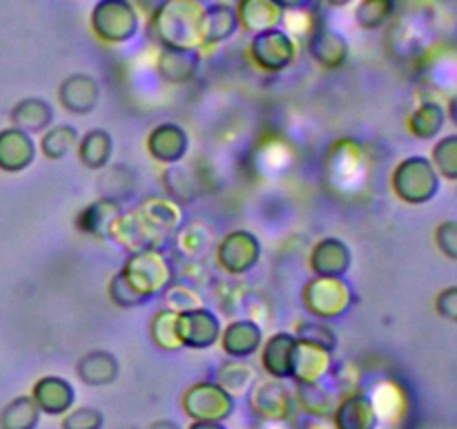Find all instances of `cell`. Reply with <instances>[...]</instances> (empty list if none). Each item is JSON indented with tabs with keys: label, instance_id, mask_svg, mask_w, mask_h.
<instances>
[{
	"label": "cell",
	"instance_id": "cell-1",
	"mask_svg": "<svg viewBox=\"0 0 457 429\" xmlns=\"http://www.w3.org/2000/svg\"><path fill=\"white\" fill-rule=\"evenodd\" d=\"M205 0H161L152 12V36L161 47L204 49Z\"/></svg>",
	"mask_w": 457,
	"mask_h": 429
},
{
	"label": "cell",
	"instance_id": "cell-2",
	"mask_svg": "<svg viewBox=\"0 0 457 429\" xmlns=\"http://www.w3.org/2000/svg\"><path fill=\"white\" fill-rule=\"evenodd\" d=\"M119 275L143 302L150 304L174 282V262L163 248L137 250L128 255Z\"/></svg>",
	"mask_w": 457,
	"mask_h": 429
},
{
	"label": "cell",
	"instance_id": "cell-3",
	"mask_svg": "<svg viewBox=\"0 0 457 429\" xmlns=\"http://www.w3.org/2000/svg\"><path fill=\"white\" fill-rule=\"evenodd\" d=\"M442 179L436 165L424 155H411L397 161L391 172V190L400 201L409 206H424L440 192Z\"/></svg>",
	"mask_w": 457,
	"mask_h": 429
},
{
	"label": "cell",
	"instance_id": "cell-4",
	"mask_svg": "<svg viewBox=\"0 0 457 429\" xmlns=\"http://www.w3.org/2000/svg\"><path fill=\"white\" fill-rule=\"evenodd\" d=\"M355 295L346 277L312 275L302 289V304L308 315L324 322H335L353 308Z\"/></svg>",
	"mask_w": 457,
	"mask_h": 429
},
{
	"label": "cell",
	"instance_id": "cell-5",
	"mask_svg": "<svg viewBox=\"0 0 457 429\" xmlns=\"http://www.w3.org/2000/svg\"><path fill=\"white\" fill-rule=\"evenodd\" d=\"M89 29L101 43L125 45L137 38L141 16L132 0H96L89 12Z\"/></svg>",
	"mask_w": 457,
	"mask_h": 429
},
{
	"label": "cell",
	"instance_id": "cell-6",
	"mask_svg": "<svg viewBox=\"0 0 457 429\" xmlns=\"http://www.w3.org/2000/svg\"><path fill=\"white\" fill-rule=\"evenodd\" d=\"M181 409L190 420L226 423L235 414L237 398H232L217 380H199L183 391Z\"/></svg>",
	"mask_w": 457,
	"mask_h": 429
},
{
	"label": "cell",
	"instance_id": "cell-7",
	"mask_svg": "<svg viewBox=\"0 0 457 429\" xmlns=\"http://www.w3.org/2000/svg\"><path fill=\"white\" fill-rule=\"evenodd\" d=\"M248 56L253 65L263 74H281L297 58V43L284 27H272V29L253 34Z\"/></svg>",
	"mask_w": 457,
	"mask_h": 429
},
{
	"label": "cell",
	"instance_id": "cell-8",
	"mask_svg": "<svg viewBox=\"0 0 457 429\" xmlns=\"http://www.w3.org/2000/svg\"><path fill=\"white\" fill-rule=\"evenodd\" d=\"M214 257L221 271L241 277L253 271L262 259V241L248 228H235L221 237L214 248Z\"/></svg>",
	"mask_w": 457,
	"mask_h": 429
},
{
	"label": "cell",
	"instance_id": "cell-9",
	"mask_svg": "<svg viewBox=\"0 0 457 429\" xmlns=\"http://www.w3.org/2000/svg\"><path fill=\"white\" fill-rule=\"evenodd\" d=\"M248 402L262 423H288L295 414V393L286 380H257L250 389Z\"/></svg>",
	"mask_w": 457,
	"mask_h": 429
},
{
	"label": "cell",
	"instance_id": "cell-10",
	"mask_svg": "<svg viewBox=\"0 0 457 429\" xmlns=\"http://www.w3.org/2000/svg\"><path fill=\"white\" fill-rule=\"evenodd\" d=\"M179 340L183 349L192 351H204L219 344L221 338V317L208 307H196L190 311H181L177 317Z\"/></svg>",
	"mask_w": 457,
	"mask_h": 429
},
{
	"label": "cell",
	"instance_id": "cell-11",
	"mask_svg": "<svg viewBox=\"0 0 457 429\" xmlns=\"http://www.w3.org/2000/svg\"><path fill=\"white\" fill-rule=\"evenodd\" d=\"M112 241H114L119 248L128 250L129 253H137V250L145 248H163L168 237L163 232L156 231L141 213L138 208H132L119 217V222L114 223V231H112Z\"/></svg>",
	"mask_w": 457,
	"mask_h": 429
},
{
	"label": "cell",
	"instance_id": "cell-12",
	"mask_svg": "<svg viewBox=\"0 0 457 429\" xmlns=\"http://www.w3.org/2000/svg\"><path fill=\"white\" fill-rule=\"evenodd\" d=\"M306 49L312 61L326 72H335L346 65L348 54H351V45H348L346 36L321 21L308 34Z\"/></svg>",
	"mask_w": 457,
	"mask_h": 429
},
{
	"label": "cell",
	"instance_id": "cell-13",
	"mask_svg": "<svg viewBox=\"0 0 457 429\" xmlns=\"http://www.w3.org/2000/svg\"><path fill=\"white\" fill-rule=\"evenodd\" d=\"M147 155L161 165H174L181 164L186 159L187 150H190V134L186 128L174 121H165L159 123L156 128L150 130L145 139Z\"/></svg>",
	"mask_w": 457,
	"mask_h": 429
},
{
	"label": "cell",
	"instance_id": "cell-14",
	"mask_svg": "<svg viewBox=\"0 0 457 429\" xmlns=\"http://www.w3.org/2000/svg\"><path fill=\"white\" fill-rule=\"evenodd\" d=\"M101 101V85L92 74L74 72L58 85V103L65 112L76 116L92 114Z\"/></svg>",
	"mask_w": 457,
	"mask_h": 429
},
{
	"label": "cell",
	"instance_id": "cell-15",
	"mask_svg": "<svg viewBox=\"0 0 457 429\" xmlns=\"http://www.w3.org/2000/svg\"><path fill=\"white\" fill-rule=\"evenodd\" d=\"M120 214H123L120 201L112 197H98L76 213L74 228L80 235L94 237V240H110Z\"/></svg>",
	"mask_w": 457,
	"mask_h": 429
},
{
	"label": "cell",
	"instance_id": "cell-16",
	"mask_svg": "<svg viewBox=\"0 0 457 429\" xmlns=\"http://www.w3.org/2000/svg\"><path fill=\"white\" fill-rule=\"evenodd\" d=\"M330 418L335 429H375L379 425L378 407L364 391L342 393Z\"/></svg>",
	"mask_w": 457,
	"mask_h": 429
},
{
	"label": "cell",
	"instance_id": "cell-17",
	"mask_svg": "<svg viewBox=\"0 0 457 429\" xmlns=\"http://www.w3.org/2000/svg\"><path fill=\"white\" fill-rule=\"evenodd\" d=\"M223 353L228 358H239V360H250L257 356L259 349L263 344V329L257 320L253 317H237V320L228 322L221 329V338H219Z\"/></svg>",
	"mask_w": 457,
	"mask_h": 429
},
{
	"label": "cell",
	"instance_id": "cell-18",
	"mask_svg": "<svg viewBox=\"0 0 457 429\" xmlns=\"http://www.w3.org/2000/svg\"><path fill=\"white\" fill-rule=\"evenodd\" d=\"M335 351L320 347V344L297 340L293 353V375L290 380L297 383H324L328 380L335 366Z\"/></svg>",
	"mask_w": 457,
	"mask_h": 429
},
{
	"label": "cell",
	"instance_id": "cell-19",
	"mask_svg": "<svg viewBox=\"0 0 457 429\" xmlns=\"http://www.w3.org/2000/svg\"><path fill=\"white\" fill-rule=\"evenodd\" d=\"M38 155V143L29 132L13 125L0 130V170L7 174L25 172Z\"/></svg>",
	"mask_w": 457,
	"mask_h": 429
},
{
	"label": "cell",
	"instance_id": "cell-20",
	"mask_svg": "<svg viewBox=\"0 0 457 429\" xmlns=\"http://www.w3.org/2000/svg\"><path fill=\"white\" fill-rule=\"evenodd\" d=\"M308 266L312 275H337L346 277L353 266V250L339 237H321L312 244L308 255Z\"/></svg>",
	"mask_w": 457,
	"mask_h": 429
},
{
	"label": "cell",
	"instance_id": "cell-21",
	"mask_svg": "<svg viewBox=\"0 0 457 429\" xmlns=\"http://www.w3.org/2000/svg\"><path fill=\"white\" fill-rule=\"evenodd\" d=\"M31 398L38 405L40 414L65 416L76 402V389L62 375H43L31 387Z\"/></svg>",
	"mask_w": 457,
	"mask_h": 429
},
{
	"label": "cell",
	"instance_id": "cell-22",
	"mask_svg": "<svg viewBox=\"0 0 457 429\" xmlns=\"http://www.w3.org/2000/svg\"><path fill=\"white\" fill-rule=\"evenodd\" d=\"M201 67V49L161 47L156 56V74L168 85H187Z\"/></svg>",
	"mask_w": 457,
	"mask_h": 429
},
{
	"label": "cell",
	"instance_id": "cell-23",
	"mask_svg": "<svg viewBox=\"0 0 457 429\" xmlns=\"http://www.w3.org/2000/svg\"><path fill=\"white\" fill-rule=\"evenodd\" d=\"M295 344H297V338H295L293 331H277L270 338L263 340L262 349H259V360H262L268 378L290 380Z\"/></svg>",
	"mask_w": 457,
	"mask_h": 429
},
{
	"label": "cell",
	"instance_id": "cell-24",
	"mask_svg": "<svg viewBox=\"0 0 457 429\" xmlns=\"http://www.w3.org/2000/svg\"><path fill=\"white\" fill-rule=\"evenodd\" d=\"M235 12L239 18V29L250 36L286 22V9H281L275 0H237Z\"/></svg>",
	"mask_w": 457,
	"mask_h": 429
},
{
	"label": "cell",
	"instance_id": "cell-25",
	"mask_svg": "<svg viewBox=\"0 0 457 429\" xmlns=\"http://www.w3.org/2000/svg\"><path fill=\"white\" fill-rule=\"evenodd\" d=\"M120 374L119 358L107 349H92L76 362V375L87 387H107Z\"/></svg>",
	"mask_w": 457,
	"mask_h": 429
},
{
	"label": "cell",
	"instance_id": "cell-26",
	"mask_svg": "<svg viewBox=\"0 0 457 429\" xmlns=\"http://www.w3.org/2000/svg\"><path fill=\"white\" fill-rule=\"evenodd\" d=\"M9 121H12L13 128L25 130L31 137L43 134L54 123V107L52 103L40 97L21 98L9 112Z\"/></svg>",
	"mask_w": 457,
	"mask_h": 429
},
{
	"label": "cell",
	"instance_id": "cell-27",
	"mask_svg": "<svg viewBox=\"0 0 457 429\" xmlns=\"http://www.w3.org/2000/svg\"><path fill=\"white\" fill-rule=\"evenodd\" d=\"M137 208L165 237L174 235L183 226V222H186L183 206H179L170 197H145V199L138 201Z\"/></svg>",
	"mask_w": 457,
	"mask_h": 429
},
{
	"label": "cell",
	"instance_id": "cell-28",
	"mask_svg": "<svg viewBox=\"0 0 457 429\" xmlns=\"http://www.w3.org/2000/svg\"><path fill=\"white\" fill-rule=\"evenodd\" d=\"M239 31V18L232 4L228 3H212L205 9L204 18V49L217 47L226 43Z\"/></svg>",
	"mask_w": 457,
	"mask_h": 429
},
{
	"label": "cell",
	"instance_id": "cell-29",
	"mask_svg": "<svg viewBox=\"0 0 457 429\" xmlns=\"http://www.w3.org/2000/svg\"><path fill=\"white\" fill-rule=\"evenodd\" d=\"M76 155L83 168L87 170H105L110 165L112 155H114V139L107 130L92 128L79 139Z\"/></svg>",
	"mask_w": 457,
	"mask_h": 429
},
{
	"label": "cell",
	"instance_id": "cell-30",
	"mask_svg": "<svg viewBox=\"0 0 457 429\" xmlns=\"http://www.w3.org/2000/svg\"><path fill=\"white\" fill-rule=\"evenodd\" d=\"M337 393L328 387V380L324 383H297L295 384V402L303 414L312 418H328L333 416L337 405Z\"/></svg>",
	"mask_w": 457,
	"mask_h": 429
},
{
	"label": "cell",
	"instance_id": "cell-31",
	"mask_svg": "<svg viewBox=\"0 0 457 429\" xmlns=\"http://www.w3.org/2000/svg\"><path fill=\"white\" fill-rule=\"evenodd\" d=\"M161 186H163L165 197L177 201L179 206H187L199 199V179L183 164L165 165L161 172Z\"/></svg>",
	"mask_w": 457,
	"mask_h": 429
},
{
	"label": "cell",
	"instance_id": "cell-32",
	"mask_svg": "<svg viewBox=\"0 0 457 429\" xmlns=\"http://www.w3.org/2000/svg\"><path fill=\"white\" fill-rule=\"evenodd\" d=\"M446 123V110L437 101H422L406 119V128L420 141H433L440 137Z\"/></svg>",
	"mask_w": 457,
	"mask_h": 429
},
{
	"label": "cell",
	"instance_id": "cell-33",
	"mask_svg": "<svg viewBox=\"0 0 457 429\" xmlns=\"http://www.w3.org/2000/svg\"><path fill=\"white\" fill-rule=\"evenodd\" d=\"M172 237L174 250L186 262H199V259H204L208 255L210 246H212V231L201 222L186 223Z\"/></svg>",
	"mask_w": 457,
	"mask_h": 429
},
{
	"label": "cell",
	"instance_id": "cell-34",
	"mask_svg": "<svg viewBox=\"0 0 457 429\" xmlns=\"http://www.w3.org/2000/svg\"><path fill=\"white\" fill-rule=\"evenodd\" d=\"M217 380L232 398L248 396L250 389L259 380L257 369L250 365V360H239V358H228L217 369Z\"/></svg>",
	"mask_w": 457,
	"mask_h": 429
},
{
	"label": "cell",
	"instance_id": "cell-35",
	"mask_svg": "<svg viewBox=\"0 0 457 429\" xmlns=\"http://www.w3.org/2000/svg\"><path fill=\"white\" fill-rule=\"evenodd\" d=\"M375 407H378L379 423H386L388 427H397L409 414V400L406 393L395 383H382L375 393H370Z\"/></svg>",
	"mask_w": 457,
	"mask_h": 429
},
{
	"label": "cell",
	"instance_id": "cell-36",
	"mask_svg": "<svg viewBox=\"0 0 457 429\" xmlns=\"http://www.w3.org/2000/svg\"><path fill=\"white\" fill-rule=\"evenodd\" d=\"M79 130L70 123H58L49 125L43 134H40L38 150L45 159L49 161H61L79 146Z\"/></svg>",
	"mask_w": 457,
	"mask_h": 429
},
{
	"label": "cell",
	"instance_id": "cell-37",
	"mask_svg": "<svg viewBox=\"0 0 457 429\" xmlns=\"http://www.w3.org/2000/svg\"><path fill=\"white\" fill-rule=\"evenodd\" d=\"M395 12L397 0H357L353 18L360 29L378 31L393 21Z\"/></svg>",
	"mask_w": 457,
	"mask_h": 429
},
{
	"label": "cell",
	"instance_id": "cell-38",
	"mask_svg": "<svg viewBox=\"0 0 457 429\" xmlns=\"http://www.w3.org/2000/svg\"><path fill=\"white\" fill-rule=\"evenodd\" d=\"M179 313L174 308L163 307L152 315L150 320V340L156 349L165 353L179 351L181 340H179V326H177Z\"/></svg>",
	"mask_w": 457,
	"mask_h": 429
},
{
	"label": "cell",
	"instance_id": "cell-39",
	"mask_svg": "<svg viewBox=\"0 0 457 429\" xmlns=\"http://www.w3.org/2000/svg\"><path fill=\"white\" fill-rule=\"evenodd\" d=\"M40 409L31 396H16L0 411V429H36Z\"/></svg>",
	"mask_w": 457,
	"mask_h": 429
},
{
	"label": "cell",
	"instance_id": "cell-40",
	"mask_svg": "<svg viewBox=\"0 0 457 429\" xmlns=\"http://www.w3.org/2000/svg\"><path fill=\"white\" fill-rule=\"evenodd\" d=\"M428 159L436 165L440 179L457 181V132L437 139Z\"/></svg>",
	"mask_w": 457,
	"mask_h": 429
},
{
	"label": "cell",
	"instance_id": "cell-41",
	"mask_svg": "<svg viewBox=\"0 0 457 429\" xmlns=\"http://www.w3.org/2000/svg\"><path fill=\"white\" fill-rule=\"evenodd\" d=\"M295 338L303 340V342L320 344V347L328 349V351H337V331L324 320H299L297 326H295Z\"/></svg>",
	"mask_w": 457,
	"mask_h": 429
},
{
	"label": "cell",
	"instance_id": "cell-42",
	"mask_svg": "<svg viewBox=\"0 0 457 429\" xmlns=\"http://www.w3.org/2000/svg\"><path fill=\"white\" fill-rule=\"evenodd\" d=\"M105 416L96 407H71L65 416H61V429H103Z\"/></svg>",
	"mask_w": 457,
	"mask_h": 429
},
{
	"label": "cell",
	"instance_id": "cell-43",
	"mask_svg": "<svg viewBox=\"0 0 457 429\" xmlns=\"http://www.w3.org/2000/svg\"><path fill=\"white\" fill-rule=\"evenodd\" d=\"M165 304L170 308H174L177 313L190 311V308L204 307V298H201L199 290L190 284H170L163 293Z\"/></svg>",
	"mask_w": 457,
	"mask_h": 429
},
{
	"label": "cell",
	"instance_id": "cell-44",
	"mask_svg": "<svg viewBox=\"0 0 457 429\" xmlns=\"http://www.w3.org/2000/svg\"><path fill=\"white\" fill-rule=\"evenodd\" d=\"M437 250L451 262H457V219H445L436 226L433 232Z\"/></svg>",
	"mask_w": 457,
	"mask_h": 429
},
{
	"label": "cell",
	"instance_id": "cell-45",
	"mask_svg": "<svg viewBox=\"0 0 457 429\" xmlns=\"http://www.w3.org/2000/svg\"><path fill=\"white\" fill-rule=\"evenodd\" d=\"M436 313L442 317V320L451 322V324H457V284L446 286L440 293L436 295Z\"/></svg>",
	"mask_w": 457,
	"mask_h": 429
},
{
	"label": "cell",
	"instance_id": "cell-46",
	"mask_svg": "<svg viewBox=\"0 0 457 429\" xmlns=\"http://www.w3.org/2000/svg\"><path fill=\"white\" fill-rule=\"evenodd\" d=\"M281 9L286 12H297V9H308L312 7V0H275Z\"/></svg>",
	"mask_w": 457,
	"mask_h": 429
},
{
	"label": "cell",
	"instance_id": "cell-47",
	"mask_svg": "<svg viewBox=\"0 0 457 429\" xmlns=\"http://www.w3.org/2000/svg\"><path fill=\"white\" fill-rule=\"evenodd\" d=\"M187 429H228L226 423H214V420H192Z\"/></svg>",
	"mask_w": 457,
	"mask_h": 429
},
{
	"label": "cell",
	"instance_id": "cell-48",
	"mask_svg": "<svg viewBox=\"0 0 457 429\" xmlns=\"http://www.w3.org/2000/svg\"><path fill=\"white\" fill-rule=\"evenodd\" d=\"M445 110H446V119H449L451 123L457 128V92L451 94V98H449V103H446Z\"/></svg>",
	"mask_w": 457,
	"mask_h": 429
},
{
	"label": "cell",
	"instance_id": "cell-49",
	"mask_svg": "<svg viewBox=\"0 0 457 429\" xmlns=\"http://www.w3.org/2000/svg\"><path fill=\"white\" fill-rule=\"evenodd\" d=\"M145 429H181V427H179V423H174V420L163 418V420H154V423L147 425Z\"/></svg>",
	"mask_w": 457,
	"mask_h": 429
},
{
	"label": "cell",
	"instance_id": "cell-50",
	"mask_svg": "<svg viewBox=\"0 0 457 429\" xmlns=\"http://www.w3.org/2000/svg\"><path fill=\"white\" fill-rule=\"evenodd\" d=\"M321 3L330 9H344L348 7V4H353V0H321Z\"/></svg>",
	"mask_w": 457,
	"mask_h": 429
},
{
	"label": "cell",
	"instance_id": "cell-51",
	"mask_svg": "<svg viewBox=\"0 0 457 429\" xmlns=\"http://www.w3.org/2000/svg\"><path fill=\"white\" fill-rule=\"evenodd\" d=\"M375 429H397V427H388V425H382V423H379L378 427H375Z\"/></svg>",
	"mask_w": 457,
	"mask_h": 429
}]
</instances>
